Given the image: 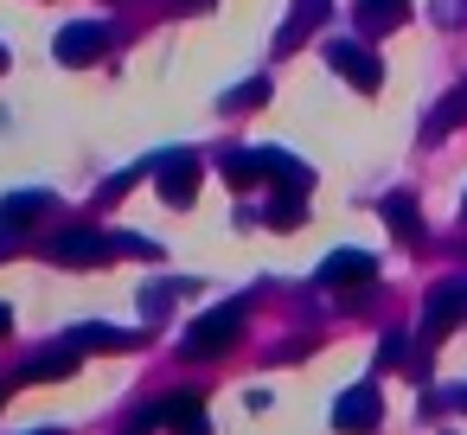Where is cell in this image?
<instances>
[{"label":"cell","instance_id":"1","mask_svg":"<svg viewBox=\"0 0 467 435\" xmlns=\"http://www.w3.org/2000/svg\"><path fill=\"white\" fill-rule=\"evenodd\" d=\"M237 333H244V301H224V307H212L205 320H192L180 346H186V358H218Z\"/></svg>","mask_w":467,"mask_h":435},{"label":"cell","instance_id":"8","mask_svg":"<svg viewBox=\"0 0 467 435\" xmlns=\"http://www.w3.org/2000/svg\"><path fill=\"white\" fill-rule=\"evenodd\" d=\"M378 282V263L365 250H333L320 263V288H371Z\"/></svg>","mask_w":467,"mask_h":435},{"label":"cell","instance_id":"3","mask_svg":"<svg viewBox=\"0 0 467 435\" xmlns=\"http://www.w3.org/2000/svg\"><path fill=\"white\" fill-rule=\"evenodd\" d=\"M109 33H116L109 20H71V26L58 33V46H52V52H58V65L84 71V65H97V58L109 52Z\"/></svg>","mask_w":467,"mask_h":435},{"label":"cell","instance_id":"17","mask_svg":"<svg viewBox=\"0 0 467 435\" xmlns=\"http://www.w3.org/2000/svg\"><path fill=\"white\" fill-rule=\"evenodd\" d=\"M263 218H269V224H301V218H307V205H301V192H288V199H275Z\"/></svg>","mask_w":467,"mask_h":435},{"label":"cell","instance_id":"26","mask_svg":"<svg viewBox=\"0 0 467 435\" xmlns=\"http://www.w3.org/2000/svg\"><path fill=\"white\" fill-rule=\"evenodd\" d=\"M0 403H7V390H0Z\"/></svg>","mask_w":467,"mask_h":435},{"label":"cell","instance_id":"25","mask_svg":"<svg viewBox=\"0 0 467 435\" xmlns=\"http://www.w3.org/2000/svg\"><path fill=\"white\" fill-rule=\"evenodd\" d=\"M461 218H467V199H461Z\"/></svg>","mask_w":467,"mask_h":435},{"label":"cell","instance_id":"19","mask_svg":"<svg viewBox=\"0 0 467 435\" xmlns=\"http://www.w3.org/2000/svg\"><path fill=\"white\" fill-rule=\"evenodd\" d=\"M71 339H78V346H122V333H116V326H103V320H97V326H78Z\"/></svg>","mask_w":467,"mask_h":435},{"label":"cell","instance_id":"23","mask_svg":"<svg viewBox=\"0 0 467 435\" xmlns=\"http://www.w3.org/2000/svg\"><path fill=\"white\" fill-rule=\"evenodd\" d=\"M186 7H212V0H186Z\"/></svg>","mask_w":467,"mask_h":435},{"label":"cell","instance_id":"13","mask_svg":"<svg viewBox=\"0 0 467 435\" xmlns=\"http://www.w3.org/2000/svg\"><path fill=\"white\" fill-rule=\"evenodd\" d=\"M461 122H467V84H454V90H448V97H441V103L429 109V122H422V135L435 141V135H448V129H461Z\"/></svg>","mask_w":467,"mask_h":435},{"label":"cell","instance_id":"10","mask_svg":"<svg viewBox=\"0 0 467 435\" xmlns=\"http://www.w3.org/2000/svg\"><path fill=\"white\" fill-rule=\"evenodd\" d=\"M154 409H161V422H167L173 435H212V422H205V409H199L192 390H180V397H167V403H154Z\"/></svg>","mask_w":467,"mask_h":435},{"label":"cell","instance_id":"7","mask_svg":"<svg viewBox=\"0 0 467 435\" xmlns=\"http://www.w3.org/2000/svg\"><path fill=\"white\" fill-rule=\"evenodd\" d=\"M154 180H161V199H167V205H192V192H199V161H192V154H161V161H154Z\"/></svg>","mask_w":467,"mask_h":435},{"label":"cell","instance_id":"4","mask_svg":"<svg viewBox=\"0 0 467 435\" xmlns=\"http://www.w3.org/2000/svg\"><path fill=\"white\" fill-rule=\"evenodd\" d=\"M467 320V275H454V282H441V288H429V307H422V339H441L448 326H461Z\"/></svg>","mask_w":467,"mask_h":435},{"label":"cell","instance_id":"12","mask_svg":"<svg viewBox=\"0 0 467 435\" xmlns=\"http://www.w3.org/2000/svg\"><path fill=\"white\" fill-rule=\"evenodd\" d=\"M333 14V0H295V14H288V26H282V39H275V52H295L320 20Z\"/></svg>","mask_w":467,"mask_h":435},{"label":"cell","instance_id":"20","mask_svg":"<svg viewBox=\"0 0 467 435\" xmlns=\"http://www.w3.org/2000/svg\"><path fill=\"white\" fill-rule=\"evenodd\" d=\"M448 403H454V409H467V384H448Z\"/></svg>","mask_w":467,"mask_h":435},{"label":"cell","instance_id":"22","mask_svg":"<svg viewBox=\"0 0 467 435\" xmlns=\"http://www.w3.org/2000/svg\"><path fill=\"white\" fill-rule=\"evenodd\" d=\"M0 71H7V46H0Z\"/></svg>","mask_w":467,"mask_h":435},{"label":"cell","instance_id":"5","mask_svg":"<svg viewBox=\"0 0 467 435\" xmlns=\"http://www.w3.org/2000/svg\"><path fill=\"white\" fill-rule=\"evenodd\" d=\"M327 65H333L339 78H352V90H378V84H384V65H378L358 39H333V46H327Z\"/></svg>","mask_w":467,"mask_h":435},{"label":"cell","instance_id":"6","mask_svg":"<svg viewBox=\"0 0 467 435\" xmlns=\"http://www.w3.org/2000/svg\"><path fill=\"white\" fill-rule=\"evenodd\" d=\"M378 416H384V397H378L371 384H352V390L333 403V422H339L346 435H371V429H378Z\"/></svg>","mask_w":467,"mask_h":435},{"label":"cell","instance_id":"24","mask_svg":"<svg viewBox=\"0 0 467 435\" xmlns=\"http://www.w3.org/2000/svg\"><path fill=\"white\" fill-rule=\"evenodd\" d=\"M33 435H58V429H33Z\"/></svg>","mask_w":467,"mask_h":435},{"label":"cell","instance_id":"11","mask_svg":"<svg viewBox=\"0 0 467 435\" xmlns=\"http://www.w3.org/2000/svg\"><path fill=\"white\" fill-rule=\"evenodd\" d=\"M46 205H52V192H39V186L14 192V199H0V237H14L20 224H33V218H39Z\"/></svg>","mask_w":467,"mask_h":435},{"label":"cell","instance_id":"21","mask_svg":"<svg viewBox=\"0 0 467 435\" xmlns=\"http://www.w3.org/2000/svg\"><path fill=\"white\" fill-rule=\"evenodd\" d=\"M7 326H14V314H7V307H0V333H7Z\"/></svg>","mask_w":467,"mask_h":435},{"label":"cell","instance_id":"9","mask_svg":"<svg viewBox=\"0 0 467 435\" xmlns=\"http://www.w3.org/2000/svg\"><path fill=\"white\" fill-rule=\"evenodd\" d=\"M352 20H358V33H365V39L397 33V26L410 20V0H358V7H352Z\"/></svg>","mask_w":467,"mask_h":435},{"label":"cell","instance_id":"14","mask_svg":"<svg viewBox=\"0 0 467 435\" xmlns=\"http://www.w3.org/2000/svg\"><path fill=\"white\" fill-rule=\"evenodd\" d=\"M78 352H84L78 339H71V346H52V352H33V358H26V378H71V371H78Z\"/></svg>","mask_w":467,"mask_h":435},{"label":"cell","instance_id":"16","mask_svg":"<svg viewBox=\"0 0 467 435\" xmlns=\"http://www.w3.org/2000/svg\"><path fill=\"white\" fill-rule=\"evenodd\" d=\"M384 224H390L397 237H422V218H416V205H410L403 192H390V199H384Z\"/></svg>","mask_w":467,"mask_h":435},{"label":"cell","instance_id":"15","mask_svg":"<svg viewBox=\"0 0 467 435\" xmlns=\"http://www.w3.org/2000/svg\"><path fill=\"white\" fill-rule=\"evenodd\" d=\"M263 173L282 180V192H307V180H314V173H307L301 161H288L282 148H263Z\"/></svg>","mask_w":467,"mask_h":435},{"label":"cell","instance_id":"18","mask_svg":"<svg viewBox=\"0 0 467 435\" xmlns=\"http://www.w3.org/2000/svg\"><path fill=\"white\" fill-rule=\"evenodd\" d=\"M263 97H269V84H263V78H250L244 90H231V97H224V109H256Z\"/></svg>","mask_w":467,"mask_h":435},{"label":"cell","instance_id":"2","mask_svg":"<svg viewBox=\"0 0 467 435\" xmlns=\"http://www.w3.org/2000/svg\"><path fill=\"white\" fill-rule=\"evenodd\" d=\"M46 256L52 263H65V269H97V263H109V256H122L116 250V231H65V237H52L46 243Z\"/></svg>","mask_w":467,"mask_h":435}]
</instances>
